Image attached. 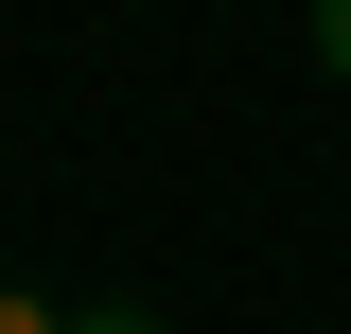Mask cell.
<instances>
[{
	"mask_svg": "<svg viewBox=\"0 0 351 334\" xmlns=\"http://www.w3.org/2000/svg\"><path fill=\"white\" fill-rule=\"evenodd\" d=\"M316 71H334V88H351V0H316Z\"/></svg>",
	"mask_w": 351,
	"mask_h": 334,
	"instance_id": "1",
	"label": "cell"
},
{
	"mask_svg": "<svg viewBox=\"0 0 351 334\" xmlns=\"http://www.w3.org/2000/svg\"><path fill=\"white\" fill-rule=\"evenodd\" d=\"M0 334H71V317H53V299H18V282H0Z\"/></svg>",
	"mask_w": 351,
	"mask_h": 334,
	"instance_id": "2",
	"label": "cell"
},
{
	"mask_svg": "<svg viewBox=\"0 0 351 334\" xmlns=\"http://www.w3.org/2000/svg\"><path fill=\"white\" fill-rule=\"evenodd\" d=\"M71 334H158V317H123V299H106V317H71Z\"/></svg>",
	"mask_w": 351,
	"mask_h": 334,
	"instance_id": "3",
	"label": "cell"
}]
</instances>
